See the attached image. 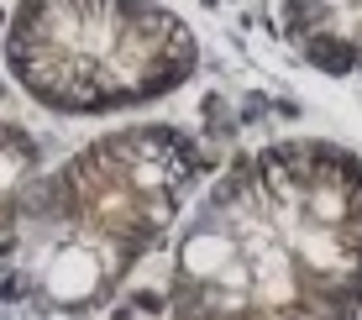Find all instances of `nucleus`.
Here are the masks:
<instances>
[{"mask_svg": "<svg viewBox=\"0 0 362 320\" xmlns=\"http://www.w3.org/2000/svg\"><path fill=\"white\" fill-rule=\"evenodd\" d=\"M284 42L331 79L362 73V0H284Z\"/></svg>", "mask_w": 362, "mask_h": 320, "instance_id": "4", "label": "nucleus"}, {"mask_svg": "<svg viewBox=\"0 0 362 320\" xmlns=\"http://www.w3.org/2000/svg\"><path fill=\"white\" fill-rule=\"evenodd\" d=\"M205 174L210 163L184 126H110L37 174L0 247L32 304L90 320L158 247H168Z\"/></svg>", "mask_w": 362, "mask_h": 320, "instance_id": "2", "label": "nucleus"}, {"mask_svg": "<svg viewBox=\"0 0 362 320\" xmlns=\"http://www.w3.org/2000/svg\"><path fill=\"white\" fill-rule=\"evenodd\" d=\"M37 174H42L37 137L27 126H16V121H0V242L11 237V226L21 215V200L37 184Z\"/></svg>", "mask_w": 362, "mask_h": 320, "instance_id": "5", "label": "nucleus"}, {"mask_svg": "<svg viewBox=\"0 0 362 320\" xmlns=\"http://www.w3.org/2000/svg\"><path fill=\"white\" fill-rule=\"evenodd\" d=\"M362 153L284 137L242 153L168 237V320H357Z\"/></svg>", "mask_w": 362, "mask_h": 320, "instance_id": "1", "label": "nucleus"}, {"mask_svg": "<svg viewBox=\"0 0 362 320\" xmlns=\"http://www.w3.org/2000/svg\"><path fill=\"white\" fill-rule=\"evenodd\" d=\"M6 73L47 116H132L179 95L199 69V37L168 0H16Z\"/></svg>", "mask_w": 362, "mask_h": 320, "instance_id": "3", "label": "nucleus"}]
</instances>
